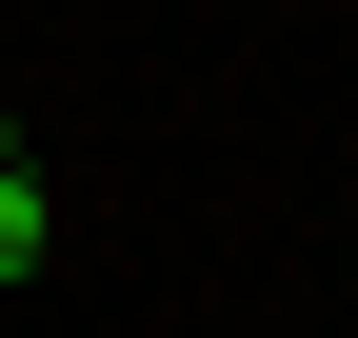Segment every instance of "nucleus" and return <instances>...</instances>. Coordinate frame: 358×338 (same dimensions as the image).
<instances>
[{
  "instance_id": "f257e3e1",
  "label": "nucleus",
  "mask_w": 358,
  "mask_h": 338,
  "mask_svg": "<svg viewBox=\"0 0 358 338\" xmlns=\"http://www.w3.org/2000/svg\"><path fill=\"white\" fill-rule=\"evenodd\" d=\"M40 259H60V219H40V179H0V299H20Z\"/></svg>"
},
{
  "instance_id": "f03ea898",
  "label": "nucleus",
  "mask_w": 358,
  "mask_h": 338,
  "mask_svg": "<svg viewBox=\"0 0 358 338\" xmlns=\"http://www.w3.org/2000/svg\"><path fill=\"white\" fill-rule=\"evenodd\" d=\"M0 179H20V119H0Z\"/></svg>"
}]
</instances>
